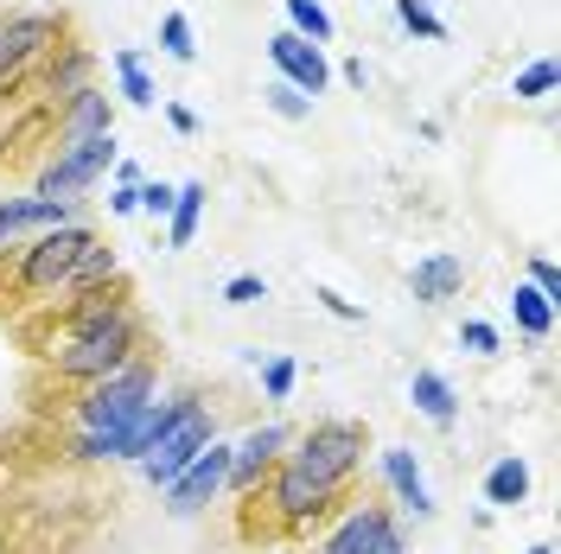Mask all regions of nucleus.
I'll return each instance as SVG.
<instances>
[{"mask_svg": "<svg viewBox=\"0 0 561 554\" xmlns=\"http://www.w3.org/2000/svg\"><path fill=\"white\" fill-rule=\"evenodd\" d=\"M26 345L38 350V363L58 382H103L122 363L147 357V319L135 312V300L122 293V280H108L96 293L65 300V312H51L45 325L26 332Z\"/></svg>", "mask_w": 561, "mask_h": 554, "instance_id": "obj_1", "label": "nucleus"}, {"mask_svg": "<svg viewBox=\"0 0 561 554\" xmlns=\"http://www.w3.org/2000/svg\"><path fill=\"white\" fill-rule=\"evenodd\" d=\"M96 249V230L90 223H65V230H45L38 243H26L13 255V293L26 300H65L70 293V275L83 268V255Z\"/></svg>", "mask_w": 561, "mask_h": 554, "instance_id": "obj_2", "label": "nucleus"}, {"mask_svg": "<svg viewBox=\"0 0 561 554\" xmlns=\"http://www.w3.org/2000/svg\"><path fill=\"white\" fill-rule=\"evenodd\" d=\"M345 490L325 485V478H313V472H300V465H287L280 459L275 472H268V497L262 490H249V504H262L268 510V535H307V529H319V522L332 517V504H339Z\"/></svg>", "mask_w": 561, "mask_h": 554, "instance_id": "obj_3", "label": "nucleus"}, {"mask_svg": "<svg viewBox=\"0 0 561 554\" xmlns=\"http://www.w3.org/2000/svg\"><path fill=\"white\" fill-rule=\"evenodd\" d=\"M147 402H153V363L135 357V363H122L115 377L83 382V395L70 402V427H77V434H108V427H128Z\"/></svg>", "mask_w": 561, "mask_h": 554, "instance_id": "obj_4", "label": "nucleus"}, {"mask_svg": "<svg viewBox=\"0 0 561 554\" xmlns=\"http://www.w3.org/2000/svg\"><path fill=\"white\" fill-rule=\"evenodd\" d=\"M287 465H300V472H313V478H325V485H339L345 490L351 485V472L364 465V427L357 420H313L307 434H294L287 440Z\"/></svg>", "mask_w": 561, "mask_h": 554, "instance_id": "obj_5", "label": "nucleus"}, {"mask_svg": "<svg viewBox=\"0 0 561 554\" xmlns=\"http://www.w3.org/2000/svg\"><path fill=\"white\" fill-rule=\"evenodd\" d=\"M115 135H96V140H70V147H58V160L38 173V192L33 198H58V205H77V192H90L96 178L115 166Z\"/></svg>", "mask_w": 561, "mask_h": 554, "instance_id": "obj_6", "label": "nucleus"}, {"mask_svg": "<svg viewBox=\"0 0 561 554\" xmlns=\"http://www.w3.org/2000/svg\"><path fill=\"white\" fill-rule=\"evenodd\" d=\"M205 447H210V415H205V402L192 395V402L179 408L173 427H167V434H160V440L147 447V459H140V478L167 490V485H173V478H179V472H185V465H192V459H198Z\"/></svg>", "mask_w": 561, "mask_h": 554, "instance_id": "obj_7", "label": "nucleus"}, {"mask_svg": "<svg viewBox=\"0 0 561 554\" xmlns=\"http://www.w3.org/2000/svg\"><path fill=\"white\" fill-rule=\"evenodd\" d=\"M319 554H409L402 529L383 504H351L345 517L319 535Z\"/></svg>", "mask_w": 561, "mask_h": 554, "instance_id": "obj_8", "label": "nucleus"}, {"mask_svg": "<svg viewBox=\"0 0 561 554\" xmlns=\"http://www.w3.org/2000/svg\"><path fill=\"white\" fill-rule=\"evenodd\" d=\"M224 485H230V447L210 440L173 485H167V510H173V517H198V510H210V504L224 497Z\"/></svg>", "mask_w": 561, "mask_h": 554, "instance_id": "obj_9", "label": "nucleus"}, {"mask_svg": "<svg viewBox=\"0 0 561 554\" xmlns=\"http://www.w3.org/2000/svg\"><path fill=\"white\" fill-rule=\"evenodd\" d=\"M287 440H294V427H280V420H268V427H255L249 440H237V447H230V485L224 490H237V497L262 490V478L280 465Z\"/></svg>", "mask_w": 561, "mask_h": 554, "instance_id": "obj_10", "label": "nucleus"}, {"mask_svg": "<svg viewBox=\"0 0 561 554\" xmlns=\"http://www.w3.org/2000/svg\"><path fill=\"white\" fill-rule=\"evenodd\" d=\"M51 38H58V20L51 13H13L0 26V90H13V77L33 65Z\"/></svg>", "mask_w": 561, "mask_h": 554, "instance_id": "obj_11", "label": "nucleus"}, {"mask_svg": "<svg viewBox=\"0 0 561 554\" xmlns=\"http://www.w3.org/2000/svg\"><path fill=\"white\" fill-rule=\"evenodd\" d=\"M268 58H275L280 83H294L307 103H313L319 90L332 83V65H325V51H319V45H307L300 33H275V38H268Z\"/></svg>", "mask_w": 561, "mask_h": 554, "instance_id": "obj_12", "label": "nucleus"}, {"mask_svg": "<svg viewBox=\"0 0 561 554\" xmlns=\"http://www.w3.org/2000/svg\"><path fill=\"white\" fill-rule=\"evenodd\" d=\"M77 223V205H58V198H0V243L13 249L26 230H65Z\"/></svg>", "mask_w": 561, "mask_h": 554, "instance_id": "obj_13", "label": "nucleus"}, {"mask_svg": "<svg viewBox=\"0 0 561 554\" xmlns=\"http://www.w3.org/2000/svg\"><path fill=\"white\" fill-rule=\"evenodd\" d=\"M58 135L65 140H96V135H115V103H108L96 83H83V90H70L65 115H58Z\"/></svg>", "mask_w": 561, "mask_h": 554, "instance_id": "obj_14", "label": "nucleus"}, {"mask_svg": "<svg viewBox=\"0 0 561 554\" xmlns=\"http://www.w3.org/2000/svg\"><path fill=\"white\" fill-rule=\"evenodd\" d=\"M459 287H466V268H459V255H447V249L421 255L415 268H409V293H415L421 307H440V300H454Z\"/></svg>", "mask_w": 561, "mask_h": 554, "instance_id": "obj_15", "label": "nucleus"}, {"mask_svg": "<svg viewBox=\"0 0 561 554\" xmlns=\"http://www.w3.org/2000/svg\"><path fill=\"white\" fill-rule=\"evenodd\" d=\"M383 478H389V490L402 497V510L409 517H434V497H427V478H421V465H415V452L409 447H383Z\"/></svg>", "mask_w": 561, "mask_h": 554, "instance_id": "obj_16", "label": "nucleus"}, {"mask_svg": "<svg viewBox=\"0 0 561 554\" xmlns=\"http://www.w3.org/2000/svg\"><path fill=\"white\" fill-rule=\"evenodd\" d=\"M409 402H415L434 427H454L459 420V395H454V382L440 377V370H415V377H409Z\"/></svg>", "mask_w": 561, "mask_h": 554, "instance_id": "obj_17", "label": "nucleus"}, {"mask_svg": "<svg viewBox=\"0 0 561 554\" xmlns=\"http://www.w3.org/2000/svg\"><path fill=\"white\" fill-rule=\"evenodd\" d=\"M198 223H205V178H185V185H173V210H167V243H173V249H192Z\"/></svg>", "mask_w": 561, "mask_h": 554, "instance_id": "obj_18", "label": "nucleus"}, {"mask_svg": "<svg viewBox=\"0 0 561 554\" xmlns=\"http://www.w3.org/2000/svg\"><path fill=\"white\" fill-rule=\"evenodd\" d=\"M524 497H529V465L517 459V452H504V459L485 472V504L491 510H517Z\"/></svg>", "mask_w": 561, "mask_h": 554, "instance_id": "obj_19", "label": "nucleus"}, {"mask_svg": "<svg viewBox=\"0 0 561 554\" xmlns=\"http://www.w3.org/2000/svg\"><path fill=\"white\" fill-rule=\"evenodd\" d=\"M115 83H122V96L135 108H153L160 103V90H153V77H147V65H140V45H115Z\"/></svg>", "mask_w": 561, "mask_h": 554, "instance_id": "obj_20", "label": "nucleus"}, {"mask_svg": "<svg viewBox=\"0 0 561 554\" xmlns=\"http://www.w3.org/2000/svg\"><path fill=\"white\" fill-rule=\"evenodd\" d=\"M90 65H96V58H90L83 45H65V51L45 65V90H51V96H70V90H83V83H90Z\"/></svg>", "mask_w": 561, "mask_h": 554, "instance_id": "obj_21", "label": "nucleus"}, {"mask_svg": "<svg viewBox=\"0 0 561 554\" xmlns=\"http://www.w3.org/2000/svg\"><path fill=\"white\" fill-rule=\"evenodd\" d=\"M511 319H517L524 338H549V332H556V300H542L536 287H517V293H511Z\"/></svg>", "mask_w": 561, "mask_h": 554, "instance_id": "obj_22", "label": "nucleus"}, {"mask_svg": "<svg viewBox=\"0 0 561 554\" xmlns=\"http://www.w3.org/2000/svg\"><path fill=\"white\" fill-rule=\"evenodd\" d=\"M287 33H300L307 45H332V13L319 7V0H287Z\"/></svg>", "mask_w": 561, "mask_h": 554, "instance_id": "obj_23", "label": "nucleus"}, {"mask_svg": "<svg viewBox=\"0 0 561 554\" xmlns=\"http://www.w3.org/2000/svg\"><path fill=\"white\" fill-rule=\"evenodd\" d=\"M160 51H167L173 65H192V58H198V33H192L185 13H167V20H160Z\"/></svg>", "mask_w": 561, "mask_h": 554, "instance_id": "obj_24", "label": "nucleus"}, {"mask_svg": "<svg viewBox=\"0 0 561 554\" xmlns=\"http://www.w3.org/2000/svg\"><path fill=\"white\" fill-rule=\"evenodd\" d=\"M396 20H402L415 38H427V45H440V38H447V20H440L427 0H396Z\"/></svg>", "mask_w": 561, "mask_h": 554, "instance_id": "obj_25", "label": "nucleus"}, {"mask_svg": "<svg viewBox=\"0 0 561 554\" xmlns=\"http://www.w3.org/2000/svg\"><path fill=\"white\" fill-rule=\"evenodd\" d=\"M511 96H529V103H542V96H556V58H536L511 77Z\"/></svg>", "mask_w": 561, "mask_h": 554, "instance_id": "obj_26", "label": "nucleus"}, {"mask_svg": "<svg viewBox=\"0 0 561 554\" xmlns=\"http://www.w3.org/2000/svg\"><path fill=\"white\" fill-rule=\"evenodd\" d=\"M294 382H300V363H294V357H268V363H262V389H268V402H287Z\"/></svg>", "mask_w": 561, "mask_h": 554, "instance_id": "obj_27", "label": "nucleus"}, {"mask_svg": "<svg viewBox=\"0 0 561 554\" xmlns=\"http://www.w3.org/2000/svg\"><path fill=\"white\" fill-rule=\"evenodd\" d=\"M268 108H275L280 122H307V115H313V103H307L294 83H268Z\"/></svg>", "mask_w": 561, "mask_h": 554, "instance_id": "obj_28", "label": "nucleus"}, {"mask_svg": "<svg viewBox=\"0 0 561 554\" xmlns=\"http://www.w3.org/2000/svg\"><path fill=\"white\" fill-rule=\"evenodd\" d=\"M255 300H268V280L262 275H230L224 280V307H255Z\"/></svg>", "mask_w": 561, "mask_h": 554, "instance_id": "obj_29", "label": "nucleus"}, {"mask_svg": "<svg viewBox=\"0 0 561 554\" xmlns=\"http://www.w3.org/2000/svg\"><path fill=\"white\" fill-rule=\"evenodd\" d=\"M459 345L472 350V357H497L504 338H497V325H485V319H466V325H459Z\"/></svg>", "mask_w": 561, "mask_h": 554, "instance_id": "obj_30", "label": "nucleus"}, {"mask_svg": "<svg viewBox=\"0 0 561 554\" xmlns=\"http://www.w3.org/2000/svg\"><path fill=\"white\" fill-rule=\"evenodd\" d=\"M529 287H536L542 300H561V280H556V262H549V255H529Z\"/></svg>", "mask_w": 561, "mask_h": 554, "instance_id": "obj_31", "label": "nucleus"}, {"mask_svg": "<svg viewBox=\"0 0 561 554\" xmlns=\"http://www.w3.org/2000/svg\"><path fill=\"white\" fill-rule=\"evenodd\" d=\"M135 210H147V217H167V210H173V185H135Z\"/></svg>", "mask_w": 561, "mask_h": 554, "instance_id": "obj_32", "label": "nucleus"}, {"mask_svg": "<svg viewBox=\"0 0 561 554\" xmlns=\"http://www.w3.org/2000/svg\"><path fill=\"white\" fill-rule=\"evenodd\" d=\"M319 307L332 312V319H345V325H357V319H364V307H351L339 287H319Z\"/></svg>", "mask_w": 561, "mask_h": 554, "instance_id": "obj_33", "label": "nucleus"}, {"mask_svg": "<svg viewBox=\"0 0 561 554\" xmlns=\"http://www.w3.org/2000/svg\"><path fill=\"white\" fill-rule=\"evenodd\" d=\"M108 210H115V217H135V185H115V192H108Z\"/></svg>", "mask_w": 561, "mask_h": 554, "instance_id": "obj_34", "label": "nucleus"}, {"mask_svg": "<svg viewBox=\"0 0 561 554\" xmlns=\"http://www.w3.org/2000/svg\"><path fill=\"white\" fill-rule=\"evenodd\" d=\"M167 122H173V128H179V135H198V128H205V122H198V115H192V108H167Z\"/></svg>", "mask_w": 561, "mask_h": 554, "instance_id": "obj_35", "label": "nucleus"}, {"mask_svg": "<svg viewBox=\"0 0 561 554\" xmlns=\"http://www.w3.org/2000/svg\"><path fill=\"white\" fill-rule=\"evenodd\" d=\"M345 83H351V90H364V83H370V70H364V58H345Z\"/></svg>", "mask_w": 561, "mask_h": 554, "instance_id": "obj_36", "label": "nucleus"}, {"mask_svg": "<svg viewBox=\"0 0 561 554\" xmlns=\"http://www.w3.org/2000/svg\"><path fill=\"white\" fill-rule=\"evenodd\" d=\"M529 554H556V549H529Z\"/></svg>", "mask_w": 561, "mask_h": 554, "instance_id": "obj_37", "label": "nucleus"}, {"mask_svg": "<svg viewBox=\"0 0 561 554\" xmlns=\"http://www.w3.org/2000/svg\"><path fill=\"white\" fill-rule=\"evenodd\" d=\"M0 275H7V255H0Z\"/></svg>", "mask_w": 561, "mask_h": 554, "instance_id": "obj_38", "label": "nucleus"}]
</instances>
